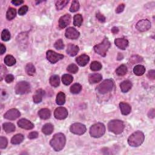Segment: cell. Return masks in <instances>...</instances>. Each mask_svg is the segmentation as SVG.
<instances>
[{
    "mask_svg": "<svg viewBox=\"0 0 155 155\" xmlns=\"http://www.w3.org/2000/svg\"><path fill=\"white\" fill-rule=\"evenodd\" d=\"M65 143H66V138L65 135L61 133H59L53 136L50 142V144L56 152H59L63 150Z\"/></svg>",
    "mask_w": 155,
    "mask_h": 155,
    "instance_id": "1",
    "label": "cell"
},
{
    "mask_svg": "<svg viewBox=\"0 0 155 155\" xmlns=\"http://www.w3.org/2000/svg\"><path fill=\"white\" fill-rule=\"evenodd\" d=\"M145 139V136L141 131H137L131 135L128 138V144L132 147H139L143 142Z\"/></svg>",
    "mask_w": 155,
    "mask_h": 155,
    "instance_id": "2",
    "label": "cell"
},
{
    "mask_svg": "<svg viewBox=\"0 0 155 155\" xmlns=\"http://www.w3.org/2000/svg\"><path fill=\"white\" fill-rule=\"evenodd\" d=\"M110 46L111 44L109 39L107 38H104L102 43L94 46V50L98 55H101V56L105 57Z\"/></svg>",
    "mask_w": 155,
    "mask_h": 155,
    "instance_id": "3",
    "label": "cell"
},
{
    "mask_svg": "<svg viewBox=\"0 0 155 155\" xmlns=\"http://www.w3.org/2000/svg\"><path fill=\"white\" fill-rule=\"evenodd\" d=\"M108 129L115 135H120L124 129V124L120 120H112L108 124Z\"/></svg>",
    "mask_w": 155,
    "mask_h": 155,
    "instance_id": "4",
    "label": "cell"
},
{
    "mask_svg": "<svg viewBox=\"0 0 155 155\" xmlns=\"http://www.w3.org/2000/svg\"><path fill=\"white\" fill-rule=\"evenodd\" d=\"M105 133V127L103 123H97L90 127V134L91 136L98 138L103 136Z\"/></svg>",
    "mask_w": 155,
    "mask_h": 155,
    "instance_id": "5",
    "label": "cell"
},
{
    "mask_svg": "<svg viewBox=\"0 0 155 155\" xmlns=\"http://www.w3.org/2000/svg\"><path fill=\"white\" fill-rule=\"evenodd\" d=\"M114 86V82L111 80H106L98 86L97 90L100 94H105L110 92Z\"/></svg>",
    "mask_w": 155,
    "mask_h": 155,
    "instance_id": "6",
    "label": "cell"
},
{
    "mask_svg": "<svg viewBox=\"0 0 155 155\" xmlns=\"http://www.w3.org/2000/svg\"><path fill=\"white\" fill-rule=\"evenodd\" d=\"M31 86L26 81L19 82L15 87V90L18 94H24L31 92Z\"/></svg>",
    "mask_w": 155,
    "mask_h": 155,
    "instance_id": "7",
    "label": "cell"
},
{
    "mask_svg": "<svg viewBox=\"0 0 155 155\" xmlns=\"http://www.w3.org/2000/svg\"><path fill=\"white\" fill-rule=\"evenodd\" d=\"M70 130L73 134L81 135L86 132V127L85 125L81 123H75L70 126Z\"/></svg>",
    "mask_w": 155,
    "mask_h": 155,
    "instance_id": "8",
    "label": "cell"
},
{
    "mask_svg": "<svg viewBox=\"0 0 155 155\" xmlns=\"http://www.w3.org/2000/svg\"><path fill=\"white\" fill-rule=\"evenodd\" d=\"M64 58V55L59 54L53 50H49L47 52V59L50 63L55 64L59 60Z\"/></svg>",
    "mask_w": 155,
    "mask_h": 155,
    "instance_id": "9",
    "label": "cell"
},
{
    "mask_svg": "<svg viewBox=\"0 0 155 155\" xmlns=\"http://www.w3.org/2000/svg\"><path fill=\"white\" fill-rule=\"evenodd\" d=\"M54 116L56 119L59 120H64L68 116V111L64 107H58L55 110Z\"/></svg>",
    "mask_w": 155,
    "mask_h": 155,
    "instance_id": "10",
    "label": "cell"
},
{
    "mask_svg": "<svg viewBox=\"0 0 155 155\" xmlns=\"http://www.w3.org/2000/svg\"><path fill=\"white\" fill-rule=\"evenodd\" d=\"M151 27V22L148 20H142L136 24V28L140 32H145Z\"/></svg>",
    "mask_w": 155,
    "mask_h": 155,
    "instance_id": "11",
    "label": "cell"
},
{
    "mask_svg": "<svg viewBox=\"0 0 155 155\" xmlns=\"http://www.w3.org/2000/svg\"><path fill=\"white\" fill-rule=\"evenodd\" d=\"M80 32L77 30L72 27H69L66 29L65 33V37L70 39H76L80 37Z\"/></svg>",
    "mask_w": 155,
    "mask_h": 155,
    "instance_id": "12",
    "label": "cell"
},
{
    "mask_svg": "<svg viewBox=\"0 0 155 155\" xmlns=\"http://www.w3.org/2000/svg\"><path fill=\"white\" fill-rule=\"evenodd\" d=\"M21 116L20 112L16 109H12L8 110L4 115V118L8 120H15Z\"/></svg>",
    "mask_w": 155,
    "mask_h": 155,
    "instance_id": "13",
    "label": "cell"
},
{
    "mask_svg": "<svg viewBox=\"0 0 155 155\" xmlns=\"http://www.w3.org/2000/svg\"><path fill=\"white\" fill-rule=\"evenodd\" d=\"M18 125L20 127L26 130H32L34 127L33 124L26 119H21L18 121Z\"/></svg>",
    "mask_w": 155,
    "mask_h": 155,
    "instance_id": "14",
    "label": "cell"
},
{
    "mask_svg": "<svg viewBox=\"0 0 155 155\" xmlns=\"http://www.w3.org/2000/svg\"><path fill=\"white\" fill-rule=\"evenodd\" d=\"M71 22V16L69 14H65L61 16L59 20V26L61 29L66 27Z\"/></svg>",
    "mask_w": 155,
    "mask_h": 155,
    "instance_id": "15",
    "label": "cell"
},
{
    "mask_svg": "<svg viewBox=\"0 0 155 155\" xmlns=\"http://www.w3.org/2000/svg\"><path fill=\"white\" fill-rule=\"evenodd\" d=\"M115 44L119 49L125 50L128 45V41L124 38H116L115 40Z\"/></svg>",
    "mask_w": 155,
    "mask_h": 155,
    "instance_id": "16",
    "label": "cell"
},
{
    "mask_svg": "<svg viewBox=\"0 0 155 155\" xmlns=\"http://www.w3.org/2000/svg\"><path fill=\"white\" fill-rule=\"evenodd\" d=\"M90 61V58L87 55H81L76 58V61L78 64L80 65L81 67H84Z\"/></svg>",
    "mask_w": 155,
    "mask_h": 155,
    "instance_id": "17",
    "label": "cell"
},
{
    "mask_svg": "<svg viewBox=\"0 0 155 155\" xmlns=\"http://www.w3.org/2000/svg\"><path fill=\"white\" fill-rule=\"evenodd\" d=\"M79 47L78 46L74 45L73 44H69L67 46V54L71 56H76L79 52Z\"/></svg>",
    "mask_w": 155,
    "mask_h": 155,
    "instance_id": "18",
    "label": "cell"
},
{
    "mask_svg": "<svg viewBox=\"0 0 155 155\" xmlns=\"http://www.w3.org/2000/svg\"><path fill=\"white\" fill-rule=\"evenodd\" d=\"M45 94V92L42 90V89H39L37 92L36 93L33 95V102L36 104L40 103L43 100V97L44 95Z\"/></svg>",
    "mask_w": 155,
    "mask_h": 155,
    "instance_id": "19",
    "label": "cell"
},
{
    "mask_svg": "<svg viewBox=\"0 0 155 155\" xmlns=\"http://www.w3.org/2000/svg\"><path fill=\"white\" fill-rule=\"evenodd\" d=\"M120 108L122 114L124 115H128L132 110V108L128 104L123 102L120 103Z\"/></svg>",
    "mask_w": 155,
    "mask_h": 155,
    "instance_id": "20",
    "label": "cell"
},
{
    "mask_svg": "<svg viewBox=\"0 0 155 155\" xmlns=\"http://www.w3.org/2000/svg\"><path fill=\"white\" fill-rule=\"evenodd\" d=\"M132 87V83L128 80L124 81L120 84V88L122 92L127 93Z\"/></svg>",
    "mask_w": 155,
    "mask_h": 155,
    "instance_id": "21",
    "label": "cell"
},
{
    "mask_svg": "<svg viewBox=\"0 0 155 155\" xmlns=\"http://www.w3.org/2000/svg\"><path fill=\"white\" fill-rule=\"evenodd\" d=\"M103 76L99 73H93L88 76V81L90 84H95L102 80Z\"/></svg>",
    "mask_w": 155,
    "mask_h": 155,
    "instance_id": "22",
    "label": "cell"
},
{
    "mask_svg": "<svg viewBox=\"0 0 155 155\" xmlns=\"http://www.w3.org/2000/svg\"><path fill=\"white\" fill-rule=\"evenodd\" d=\"M38 115L41 119L46 120L50 118L51 116V113L50 110L48 109H42L38 111Z\"/></svg>",
    "mask_w": 155,
    "mask_h": 155,
    "instance_id": "23",
    "label": "cell"
},
{
    "mask_svg": "<svg viewBox=\"0 0 155 155\" xmlns=\"http://www.w3.org/2000/svg\"><path fill=\"white\" fill-rule=\"evenodd\" d=\"M53 129H54V127H53V125L50 123H47L43 127L42 132L46 135H49L53 133Z\"/></svg>",
    "mask_w": 155,
    "mask_h": 155,
    "instance_id": "24",
    "label": "cell"
},
{
    "mask_svg": "<svg viewBox=\"0 0 155 155\" xmlns=\"http://www.w3.org/2000/svg\"><path fill=\"white\" fill-rule=\"evenodd\" d=\"M24 137L22 134H17L12 137L11 139V143L14 145L20 144L23 141Z\"/></svg>",
    "mask_w": 155,
    "mask_h": 155,
    "instance_id": "25",
    "label": "cell"
},
{
    "mask_svg": "<svg viewBox=\"0 0 155 155\" xmlns=\"http://www.w3.org/2000/svg\"><path fill=\"white\" fill-rule=\"evenodd\" d=\"M133 72L136 76H142L145 72V68L142 65H137L133 69Z\"/></svg>",
    "mask_w": 155,
    "mask_h": 155,
    "instance_id": "26",
    "label": "cell"
},
{
    "mask_svg": "<svg viewBox=\"0 0 155 155\" xmlns=\"http://www.w3.org/2000/svg\"><path fill=\"white\" fill-rule=\"evenodd\" d=\"M56 104L59 105H63L65 104V94L63 92H60L58 93L57 96H56Z\"/></svg>",
    "mask_w": 155,
    "mask_h": 155,
    "instance_id": "27",
    "label": "cell"
},
{
    "mask_svg": "<svg viewBox=\"0 0 155 155\" xmlns=\"http://www.w3.org/2000/svg\"><path fill=\"white\" fill-rule=\"evenodd\" d=\"M3 129L6 133L13 132L15 130V125L10 122H6V123L3 124Z\"/></svg>",
    "mask_w": 155,
    "mask_h": 155,
    "instance_id": "28",
    "label": "cell"
},
{
    "mask_svg": "<svg viewBox=\"0 0 155 155\" xmlns=\"http://www.w3.org/2000/svg\"><path fill=\"white\" fill-rule=\"evenodd\" d=\"M50 84L52 86L54 87H57L60 84V79L58 75H53L50 78Z\"/></svg>",
    "mask_w": 155,
    "mask_h": 155,
    "instance_id": "29",
    "label": "cell"
},
{
    "mask_svg": "<svg viewBox=\"0 0 155 155\" xmlns=\"http://www.w3.org/2000/svg\"><path fill=\"white\" fill-rule=\"evenodd\" d=\"M16 59L12 55H8L4 58V63L8 66H12L16 64Z\"/></svg>",
    "mask_w": 155,
    "mask_h": 155,
    "instance_id": "30",
    "label": "cell"
},
{
    "mask_svg": "<svg viewBox=\"0 0 155 155\" xmlns=\"http://www.w3.org/2000/svg\"><path fill=\"white\" fill-rule=\"evenodd\" d=\"M26 71L28 75L33 76L36 73V69L33 64L28 63L26 66Z\"/></svg>",
    "mask_w": 155,
    "mask_h": 155,
    "instance_id": "31",
    "label": "cell"
},
{
    "mask_svg": "<svg viewBox=\"0 0 155 155\" xmlns=\"http://www.w3.org/2000/svg\"><path fill=\"white\" fill-rule=\"evenodd\" d=\"M73 80V76L69 74H65L62 77V81L63 82V84H65V86H68L72 82Z\"/></svg>",
    "mask_w": 155,
    "mask_h": 155,
    "instance_id": "32",
    "label": "cell"
},
{
    "mask_svg": "<svg viewBox=\"0 0 155 155\" xmlns=\"http://www.w3.org/2000/svg\"><path fill=\"white\" fill-rule=\"evenodd\" d=\"M83 22V18L81 14L75 15L73 17V24L75 26L80 27Z\"/></svg>",
    "mask_w": 155,
    "mask_h": 155,
    "instance_id": "33",
    "label": "cell"
},
{
    "mask_svg": "<svg viewBox=\"0 0 155 155\" xmlns=\"http://www.w3.org/2000/svg\"><path fill=\"white\" fill-rule=\"evenodd\" d=\"M128 71L126 65H121L116 70V73L118 76H124L126 75Z\"/></svg>",
    "mask_w": 155,
    "mask_h": 155,
    "instance_id": "34",
    "label": "cell"
},
{
    "mask_svg": "<svg viewBox=\"0 0 155 155\" xmlns=\"http://www.w3.org/2000/svg\"><path fill=\"white\" fill-rule=\"evenodd\" d=\"M70 90V92L71 93L78 94L81 91L82 86L81 84L76 83V84H74L73 86H71Z\"/></svg>",
    "mask_w": 155,
    "mask_h": 155,
    "instance_id": "35",
    "label": "cell"
},
{
    "mask_svg": "<svg viewBox=\"0 0 155 155\" xmlns=\"http://www.w3.org/2000/svg\"><path fill=\"white\" fill-rule=\"evenodd\" d=\"M16 9L11 7V8H9L7 12L6 18L8 20H12L16 16Z\"/></svg>",
    "mask_w": 155,
    "mask_h": 155,
    "instance_id": "36",
    "label": "cell"
},
{
    "mask_svg": "<svg viewBox=\"0 0 155 155\" xmlns=\"http://www.w3.org/2000/svg\"><path fill=\"white\" fill-rule=\"evenodd\" d=\"M69 1L67 0H62V1H57L56 2V8L58 10H60L63 9L65 5L69 3Z\"/></svg>",
    "mask_w": 155,
    "mask_h": 155,
    "instance_id": "37",
    "label": "cell"
},
{
    "mask_svg": "<svg viewBox=\"0 0 155 155\" xmlns=\"http://www.w3.org/2000/svg\"><path fill=\"white\" fill-rule=\"evenodd\" d=\"M80 3L78 1H73L71 3V5L70 7V11L71 12H75L78 11L80 9Z\"/></svg>",
    "mask_w": 155,
    "mask_h": 155,
    "instance_id": "38",
    "label": "cell"
},
{
    "mask_svg": "<svg viewBox=\"0 0 155 155\" xmlns=\"http://www.w3.org/2000/svg\"><path fill=\"white\" fill-rule=\"evenodd\" d=\"M102 69V64L98 61H93L90 64V69L93 71H99Z\"/></svg>",
    "mask_w": 155,
    "mask_h": 155,
    "instance_id": "39",
    "label": "cell"
},
{
    "mask_svg": "<svg viewBox=\"0 0 155 155\" xmlns=\"http://www.w3.org/2000/svg\"><path fill=\"white\" fill-rule=\"evenodd\" d=\"M1 39L4 41H8L10 39V33L7 29H4L1 33Z\"/></svg>",
    "mask_w": 155,
    "mask_h": 155,
    "instance_id": "40",
    "label": "cell"
},
{
    "mask_svg": "<svg viewBox=\"0 0 155 155\" xmlns=\"http://www.w3.org/2000/svg\"><path fill=\"white\" fill-rule=\"evenodd\" d=\"M67 70L69 73L75 74V73H76L78 72V66L76 64H71L67 67Z\"/></svg>",
    "mask_w": 155,
    "mask_h": 155,
    "instance_id": "41",
    "label": "cell"
},
{
    "mask_svg": "<svg viewBox=\"0 0 155 155\" xmlns=\"http://www.w3.org/2000/svg\"><path fill=\"white\" fill-rule=\"evenodd\" d=\"M8 141L6 138L1 136L0 137V148L4 149L7 146Z\"/></svg>",
    "mask_w": 155,
    "mask_h": 155,
    "instance_id": "42",
    "label": "cell"
},
{
    "mask_svg": "<svg viewBox=\"0 0 155 155\" xmlns=\"http://www.w3.org/2000/svg\"><path fill=\"white\" fill-rule=\"evenodd\" d=\"M54 47L58 50H61L64 49V44L63 41L61 39H59L56 41V43L54 44Z\"/></svg>",
    "mask_w": 155,
    "mask_h": 155,
    "instance_id": "43",
    "label": "cell"
},
{
    "mask_svg": "<svg viewBox=\"0 0 155 155\" xmlns=\"http://www.w3.org/2000/svg\"><path fill=\"white\" fill-rule=\"evenodd\" d=\"M142 61V58L141 56H138V55L133 56L132 58H130V63H132V64L137 63H139V62H141Z\"/></svg>",
    "mask_w": 155,
    "mask_h": 155,
    "instance_id": "44",
    "label": "cell"
},
{
    "mask_svg": "<svg viewBox=\"0 0 155 155\" xmlns=\"http://www.w3.org/2000/svg\"><path fill=\"white\" fill-rule=\"evenodd\" d=\"M28 10H29V8H28V7L27 6V5H23V6H22L19 9V10H18V14L21 16L24 15L27 12Z\"/></svg>",
    "mask_w": 155,
    "mask_h": 155,
    "instance_id": "45",
    "label": "cell"
},
{
    "mask_svg": "<svg viewBox=\"0 0 155 155\" xmlns=\"http://www.w3.org/2000/svg\"><path fill=\"white\" fill-rule=\"evenodd\" d=\"M97 19L101 22H105V17L101 13H97Z\"/></svg>",
    "mask_w": 155,
    "mask_h": 155,
    "instance_id": "46",
    "label": "cell"
},
{
    "mask_svg": "<svg viewBox=\"0 0 155 155\" xmlns=\"http://www.w3.org/2000/svg\"><path fill=\"white\" fill-rule=\"evenodd\" d=\"M38 132H32L30 133L29 134L28 138L30 139H35V138H38Z\"/></svg>",
    "mask_w": 155,
    "mask_h": 155,
    "instance_id": "47",
    "label": "cell"
},
{
    "mask_svg": "<svg viewBox=\"0 0 155 155\" xmlns=\"http://www.w3.org/2000/svg\"><path fill=\"white\" fill-rule=\"evenodd\" d=\"M125 8V5L124 4H121L118 5V7L116 9V14H120L123 10H124Z\"/></svg>",
    "mask_w": 155,
    "mask_h": 155,
    "instance_id": "48",
    "label": "cell"
},
{
    "mask_svg": "<svg viewBox=\"0 0 155 155\" xmlns=\"http://www.w3.org/2000/svg\"><path fill=\"white\" fill-rule=\"evenodd\" d=\"M14 80V76L12 75H7L5 78V81L7 83H10Z\"/></svg>",
    "mask_w": 155,
    "mask_h": 155,
    "instance_id": "49",
    "label": "cell"
},
{
    "mask_svg": "<svg viewBox=\"0 0 155 155\" xmlns=\"http://www.w3.org/2000/svg\"><path fill=\"white\" fill-rule=\"evenodd\" d=\"M147 76H148V77L150 79L154 80V78H155V71L154 70H150V71H148Z\"/></svg>",
    "mask_w": 155,
    "mask_h": 155,
    "instance_id": "50",
    "label": "cell"
},
{
    "mask_svg": "<svg viewBox=\"0 0 155 155\" xmlns=\"http://www.w3.org/2000/svg\"><path fill=\"white\" fill-rule=\"evenodd\" d=\"M5 72H6V69H5L4 65H1V81H2Z\"/></svg>",
    "mask_w": 155,
    "mask_h": 155,
    "instance_id": "51",
    "label": "cell"
},
{
    "mask_svg": "<svg viewBox=\"0 0 155 155\" xmlns=\"http://www.w3.org/2000/svg\"><path fill=\"white\" fill-rule=\"evenodd\" d=\"M148 116L149 118H153L154 117V109H152L150 110V111L148 112Z\"/></svg>",
    "mask_w": 155,
    "mask_h": 155,
    "instance_id": "52",
    "label": "cell"
},
{
    "mask_svg": "<svg viewBox=\"0 0 155 155\" xmlns=\"http://www.w3.org/2000/svg\"><path fill=\"white\" fill-rule=\"evenodd\" d=\"M5 51H6L5 47L3 44H1V48H0V53H1V54L3 55L4 53L5 52Z\"/></svg>",
    "mask_w": 155,
    "mask_h": 155,
    "instance_id": "53",
    "label": "cell"
},
{
    "mask_svg": "<svg viewBox=\"0 0 155 155\" xmlns=\"http://www.w3.org/2000/svg\"><path fill=\"white\" fill-rule=\"evenodd\" d=\"M12 3L13 4H14V5H21V4H23L24 1H21V0H20V1H12Z\"/></svg>",
    "mask_w": 155,
    "mask_h": 155,
    "instance_id": "54",
    "label": "cell"
},
{
    "mask_svg": "<svg viewBox=\"0 0 155 155\" xmlns=\"http://www.w3.org/2000/svg\"><path fill=\"white\" fill-rule=\"evenodd\" d=\"M119 32V29L116 27H114L111 29V32L113 34H116Z\"/></svg>",
    "mask_w": 155,
    "mask_h": 155,
    "instance_id": "55",
    "label": "cell"
}]
</instances>
